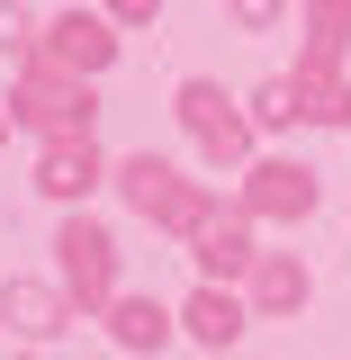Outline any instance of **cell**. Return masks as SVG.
<instances>
[{
    "label": "cell",
    "instance_id": "5b68a950",
    "mask_svg": "<svg viewBox=\"0 0 351 360\" xmlns=\"http://www.w3.org/2000/svg\"><path fill=\"white\" fill-rule=\"evenodd\" d=\"M90 180V153H54V162H45V189H82Z\"/></svg>",
    "mask_w": 351,
    "mask_h": 360
},
{
    "label": "cell",
    "instance_id": "ba28073f",
    "mask_svg": "<svg viewBox=\"0 0 351 360\" xmlns=\"http://www.w3.org/2000/svg\"><path fill=\"white\" fill-rule=\"evenodd\" d=\"M117 9H153V0H117Z\"/></svg>",
    "mask_w": 351,
    "mask_h": 360
},
{
    "label": "cell",
    "instance_id": "52a82bcc",
    "mask_svg": "<svg viewBox=\"0 0 351 360\" xmlns=\"http://www.w3.org/2000/svg\"><path fill=\"white\" fill-rule=\"evenodd\" d=\"M234 9H243V18H270V0H234Z\"/></svg>",
    "mask_w": 351,
    "mask_h": 360
},
{
    "label": "cell",
    "instance_id": "7a4b0ae2",
    "mask_svg": "<svg viewBox=\"0 0 351 360\" xmlns=\"http://www.w3.org/2000/svg\"><path fill=\"white\" fill-rule=\"evenodd\" d=\"M189 324H198L208 342H225V333H234L243 315H234V297H198V307H189Z\"/></svg>",
    "mask_w": 351,
    "mask_h": 360
},
{
    "label": "cell",
    "instance_id": "277c9868",
    "mask_svg": "<svg viewBox=\"0 0 351 360\" xmlns=\"http://www.w3.org/2000/svg\"><path fill=\"white\" fill-rule=\"evenodd\" d=\"M9 315H18L27 333H45V324H54V297H37V288H9Z\"/></svg>",
    "mask_w": 351,
    "mask_h": 360
},
{
    "label": "cell",
    "instance_id": "6da1fadb",
    "mask_svg": "<svg viewBox=\"0 0 351 360\" xmlns=\"http://www.w3.org/2000/svg\"><path fill=\"white\" fill-rule=\"evenodd\" d=\"M63 252H72V279H82V288H99V279H108V234L72 225V234H63Z\"/></svg>",
    "mask_w": 351,
    "mask_h": 360
},
{
    "label": "cell",
    "instance_id": "8992f818",
    "mask_svg": "<svg viewBox=\"0 0 351 360\" xmlns=\"http://www.w3.org/2000/svg\"><path fill=\"white\" fill-rule=\"evenodd\" d=\"M117 333H127V342H162V315H153V307H127V315H117Z\"/></svg>",
    "mask_w": 351,
    "mask_h": 360
},
{
    "label": "cell",
    "instance_id": "3957f363",
    "mask_svg": "<svg viewBox=\"0 0 351 360\" xmlns=\"http://www.w3.org/2000/svg\"><path fill=\"white\" fill-rule=\"evenodd\" d=\"M270 189H262V207H307L315 189H307V172H262Z\"/></svg>",
    "mask_w": 351,
    "mask_h": 360
}]
</instances>
